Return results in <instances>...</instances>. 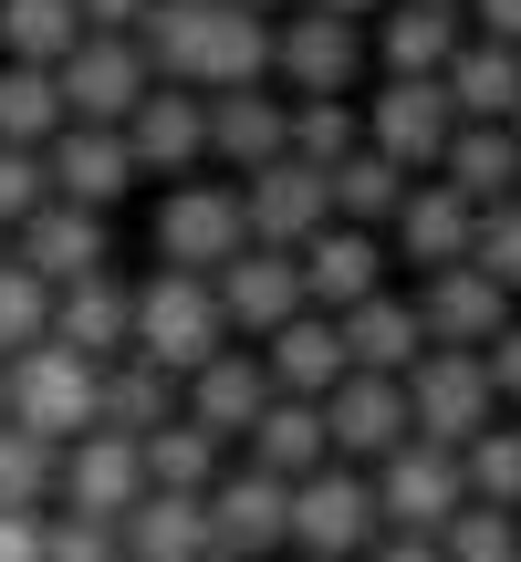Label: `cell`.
<instances>
[{
  "instance_id": "obj_1",
  "label": "cell",
  "mask_w": 521,
  "mask_h": 562,
  "mask_svg": "<svg viewBox=\"0 0 521 562\" xmlns=\"http://www.w3.org/2000/svg\"><path fill=\"white\" fill-rule=\"evenodd\" d=\"M220 344H241L230 334V313H220V281L209 271H146L136 281V344H125V355H146V364H167V375H199L209 355H220Z\"/></svg>"
},
{
  "instance_id": "obj_2",
  "label": "cell",
  "mask_w": 521,
  "mask_h": 562,
  "mask_svg": "<svg viewBox=\"0 0 521 562\" xmlns=\"http://www.w3.org/2000/svg\"><path fill=\"white\" fill-rule=\"evenodd\" d=\"M95 406H104V364L95 355H74V344H21V355H0V417H21L32 438H84L95 427Z\"/></svg>"
},
{
  "instance_id": "obj_3",
  "label": "cell",
  "mask_w": 521,
  "mask_h": 562,
  "mask_svg": "<svg viewBox=\"0 0 521 562\" xmlns=\"http://www.w3.org/2000/svg\"><path fill=\"white\" fill-rule=\"evenodd\" d=\"M271 83L281 94H355L376 83V42H365L355 11H323V0H292L271 32Z\"/></svg>"
},
{
  "instance_id": "obj_4",
  "label": "cell",
  "mask_w": 521,
  "mask_h": 562,
  "mask_svg": "<svg viewBox=\"0 0 521 562\" xmlns=\"http://www.w3.org/2000/svg\"><path fill=\"white\" fill-rule=\"evenodd\" d=\"M146 240H157L167 271H220L230 250L251 240V220H241V178H220V167H199V178H167V188H157V220H146Z\"/></svg>"
},
{
  "instance_id": "obj_5",
  "label": "cell",
  "mask_w": 521,
  "mask_h": 562,
  "mask_svg": "<svg viewBox=\"0 0 521 562\" xmlns=\"http://www.w3.org/2000/svg\"><path fill=\"white\" fill-rule=\"evenodd\" d=\"M448 136H459V104H448L439 74H376L365 83V146L397 157L407 178H428L448 157Z\"/></svg>"
},
{
  "instance_id": "obj_6",
  "label": "cell",
  "mask_w": 521,
  "mask_h": 562,
  "mask_svg": "<svg viewBox=\"0 0 521 562\" xmlns=\"http://www.w3.org/2000/svg\"><path fill=\"white\" fill-rule=\"evenodd\" d=\"M376 531H386L376 469L323 459V469H302V480H292V552H344V562H365V542H376Z\"/></svg>"
},
{
  "instance_id": "obj_7",
  "label": "cell",
  "mask_w": 521,
  "mask_h": 562,
  "mask_svg": "<svg viewBox=\"0 0 521 562\" xmlns=\"http://www.w3.org/2000/svg\"><path fill=\"white\" fill-rule=\"evenodd\" d=\"M407 406H418V438L469 448L490 417H501V385H490V364L469 355V344H428V355L407 364Z\"/></svg>"
},
{
  "instance_id": "obj_8",
  "label": "cell",
  "mask_w": 521,
  "mask_h": 562,
  "mask_svg": "<svg viewBox=\"0 0 521 562\" xmlns=\"http://www.w3.org/2000/svg\"><path fill=\"white\" fill-rule=\"evenodd\" d=\"M209 542L220 552H251V562H281L292 552V480L260 459H230L209 480Z\"/></svg>"
},
{
  "instance_id": "obj_9",
  "label": "cell",
  "mask_w": 521,
  "mask_h": 562,
  "mask_svg": "<svg viewBox=\"0 0 521 562\" xmlns=\"http://www.w3.org/2000/svg\"><path fill=\"white\" fill-rule=\"evenodd\" d=\"M53 83H63V115H84V125H125V115H136V94L157 83V63H146L136 32H84L74 53L53 63Z\"/></svg>"
},
{
  "instance_id": "obj_10",
  "label": "cell",
  "mask_w": 521,
  "mask_h": 562,
  "mask_svg": "<svg viewBox=\"0 0 521 562\" xmlns=\"http://www.w3.org/2000/svg\"><path fill=\"white\" fill-rule=\"evenodd\" d=\"M125 146H136V178H199L209 167V94L157 74L136 94V115H125Z\"/></svg>"
},
{
  "instance_id": "obj_11",
  "label": "cell",
  "mask_w": 521,
  "mask_h": 562,
  "mask_svg": "<svg viewBox=\"0 0 521 562\" xmlns=\"http://www.w3.org/2000/svg\"><path fill=\"white\" fill-rule=\"evenodd\" d=\"M459 501H469L459 448H439V438H397V448L376 459V510H386V531H439Z\"/></svg>"
},
{
  "instance_id": "obj_12",
  "label": "cell",
  "mask_w": 521,
  "mask_h": 562,
  "mask_svg": "<svg viewBox=\"0 0 521 562\" xmlns=\"http://www.w3.org/2000/svg\"><path fill=\"white\" fill-rule=\"evenodd\" d=\"M241 220H251V240H271V250H302L323 220H334V178H323L313 157L241 167Z\"/></svg>"
},
{
  "instance_id": "obj_13",
  "label": "cell",
  "mask_w": 521,
  "mask_h": 562,
  "mask_svg": "<svg viewBox=\"0 0 521 562\" xmlns=\"http://www.w3.org/2000/svg\"><path fill=\"white\" fill-rule=\"evenodd\" d=\"M323 427H334V459L376 469L397 438H418V406H407V375H376V364H344V385L323 396Z\"/></svg>"
},
{
  "instance_id": "obj_14",
  "label": "cell",
  "mask_w": 521,
  "mask_h": 562,
  "mask_svg": "<svg viewBox=\"0 0 521 562\" xmlns=\"http://www.w3.org/2000/svg\"><path fill=\"white\" fill-rule=\"evenodd\" d=\"M292 157V94L281 83H220L209 94V167L241 178V167H271Z\"/></svg>"
},
{
  "instance_id": "obj_15",
  "label": "cell",
  "mask_w": 521,
  "mask_h": 562,
  "mask_svg": "<svg viewBox=\"0 0 521 562\" xmlns=\"http://www.w3.org/2000/svg\"><path fill=\"white\" fill-rule=\"evenodd\" d=\"M53 501L125 521V510L146 501V438H125V427H84V438H63V480H53Z\"/></svg>"
},
{
  "instance_id": "obj_16",
  "label": "cell",
  "mask_w": 521,
  "mask_h": 562,
  "mask_svg": "<svg viewBox=\"0 0 521 562\" xmlns=\"http://www.w3.org/2000/svg\"><path fill=\"white\" fill-rule=\"evenodd\" d=\"M209 281H220V313H230V334H241V344H260L271 323H292L302 302H313V292H302V261H292V250H271V240H241Z\"/></svg>"
},
{
  "instance_id": "obj_17",
  "label": "cell",
  "mask_w": 521,
  "mask_h": 562,
  "mask_svg": "<svg viewBox=\"0 0 521 562\" xmlns=\"http://www.w3.org/2000/svg\"><path fill=\"white\" fill-rule=\"evenodd\" d=\"M521 313V292H501L480 261H448V271H418V323H428V344H469L480 355L490 334Z\"/></svg>"
},
{
  "instance_id": "obj_18",
  "label": "cell",
  "mask_w": 521,
  "mask_h": 562,
  "mask_svg": "<svg viewBox=\"0 0 521 562\" xmlns=\"http://www.w3.org/2000/svg\"><path fill=\"white\" fill-rule=\"evenodd\" d=\"M42 167H53V199H74V209H115L125 188H136L125 125H84V115H63V136L42 146Z\"/></svg>"
},
{
  "instance_id": "obj_19",
  "label": "cell",
  "mask_w": 521,
  "mask_h": 562,
  "mask_svg": "<svg viewBox=\"0 0 521 562\" xmlns=\"http://www.w3.org/2000/svg\"><path fill=\"white\" fill-rule=\"evenodd\" d=\"M469 229H480V209H469L459 188L428 167V178H407L397 220H386V250H397V261H418V271H448V261H469Z\"/></svg>"
},
{
  "instance_id": "obj_20",
  "label": "cell",
  "mask_w": 521,
  "mask_h": 562,
  "mask_svg": "<svg viewBox=\"0 0 521 562\" xmlns=\"http://www.w3.org/2000/svg\"><path fill=\"white\" fill-rule=\"evenodd\" d=\"M271 396H281V385H271V364H260V344H220V355L178 385V406L209 427V438H230V448L251 438V417H260Z\"/></svg>"
},
{
  "instance_id": "obj_21",
  "label": "cell",
  "mask_w": 521,
  "mask_h": 562,
  "mask_svg": "<svg viewBox=\"0 0 521 562\" xmlns=\"http://www.w3.org/2000/svg\"><path fill=\"white\" fill-rule=\"evenodd\" d=\"M292 261H302V292H313L323 313H344V302L386 292V261H397V250H386V229H365V220H323Z\"/></svg>"
},
{
  "instance_id": "obj_22",
  "label": "cell",
  "mask_w": 521,
  "mask_h": 562,
  "mask_svg": "<svg viewBox=\"0 0 521 562\" xmlns=\"http://www.w3.org/2000/svg\"><path fill=\"white\" fill-rule=\"evenodd\" d=\"M365 42H376V74H448V53L469 42V11L459 0H386Z\"/></svg>"
},
{
  "instance_id": "obj_23",
  "label": "cell",
  "mask_w": 521,
  "mask_h": 562,
  "mask_svg": "<svg viewBox=\"0 0 521 562\" xmlns=\"http://www.w3.org/2000/svg\"><path fill=\"white\" fill-rule=\"evenodd\" d=\"M53 344L115 364L125 344H136V281H115V261L84 271V281H63V292H53Z\"/></svg>"
},
{
  "instance_id": "obj_24",
  "label": "cell",
  "mask_w": 521,
  "mask_h": 562,
  "mask_svg": "<svg viewBox=\"0 0 521 562\" xmlns=\"http://www.w3.org/2000/svg\"><path fill=\"white\" fill-rule=\"evenodd\" d=\"M260 364H271L281 396H334L355 355H344V323L323 313V302H302L292 323H271V334H260Z\"/></svg>"
},
{
  "instance_id": "obj_25",
  "label": "cell",
  "mask_w": 521,
  "mask_h": 562,
  "mask_svg": "<svg viewBox=\"0 0 521 562\" xmlns=\"http://www.w3.org/2000/svg\"><path fill=\"white\" fill-rule=\"evenodd\" d=\"M11 250H21V261H32V271H42V281H53V292H63V281L104 271V250H115V240H104V209H74V199H42L32 220L11 229Z\"/></svg>"
},
{
  "instance_id": "obj_26",
  "label": "cell",
  "mask_w": 521,
  "mask_h": 562,
  "mask_svg": "<svg viewBox=\"0 0 521 562\" xmlns=\"http://www.w3.org/2000/svg\"><path fill=\"white\" fill-rule=\"evenodd\" d=\"M125 562H209V490H146L136 510H125Z\"/></svg>"
},
{
  "instance_id": "obj_27",
  "label": "cell",
  "mask_w": 521,
  "mask_h": 562,
  "mask_svg": "<svg viewBox=\"0 0 521 562\" xmlns=\"http://www.w3.org/2000/svg\"><path fill=\"white\" fill-rule=\"evenodd\" d=\"M344 355L355 364H376V375H407V364L428 355V323H418V292H397V281H386V292H365V302H344Z\"/></svg>"
},
{
  "instance_id": "obj_28",
  "label": "cell",
  "mask_w": 521,
  "mask_h": 562,
  "mask_svg": "<svg viewBox=\"0 0 521 562\" xmlns=\"http://www.w3.org/2000/svg\"><path fill=\"white\" fill-rule=\"evenodd\" d=\"M448 104H459L469 125H511V104H521V42H490V32H469L459 53H448Z\"/></svg>"
},
{
  "instance_id": "obj_29",
  "label": "cell",
  "mask_w": 521,
  "mask_h": 562,
  "mask_svg": "<svg viewBox=\"0 0 521 562\" xmlns=\"http://www.w3.org/2000/svg\"><path fill=\"white\" fill-rule=\"evenodd\" d=\"M241 459L281 469V480H302V469H323V459H334V427H323V396H271V406L251 417Z\"/></svg>"
},
{
  "instance_id": "obj_30",
  "label": "cell",
  "mask_w": 521,
  "mask_h": 562,
  "mask_svg": "<svg viewBox=\"0 0 521 562\" xmlns=\"http://www.w3.org/2000/svg\"><path fill=\"white\" fill-rule=\"evenodd\" d=\"M439 178L459 188L469 209H501V199H521V136H511V125H469V115H459V136H448Z\"/></svg>"
},
{
  "instance_id": "obj_31",
  "label": "cell",
  "mask_w": 521,
  "mask_h": 562,
  "mask_svg": "<svg viewBox=\"0 0 521 562\" xmlns=\"http://www.w3.org/2000/svg\"><path fill=\"white\" fill-rule=\"evenodd\" d=\"M271 32H281V11L220 0V21H209V53H199V94H220V83H271Z\"/></svg>"
},
{
  "instance_id": "obj_32",
  "label": "cell",
  "mask_w": 521,
  "mask_h": 562,
  "mask_svg": "<svg viewBox=\"0 0 521 562\" xmlns=\"http://www.w3.org/2000/svg\"><path fill=\"white\" fill-rule=\"evenodd\" d=\"M167 417H178V375H167V364H146V355H115V364H104V406H95V427L146 438V427H167Z\"/></svg>"
},
{
  "instance_id": "obj_33",
  "label": "cell",
  "mask_w": 521,
  "mask_h": 562,
  "mask_svg": "<svg viewBox=\"0 0 521 562\" xmlns=\"http://www.w3.org/2000/svg\"><path fill=\"white\" fill-rule=\"evenodd\" d=\"M230 469V438H209L199 417H167V427H146V490H209Z\"/></svg>"
},
{
  "instance_id": "obj_34",
  "label": "cell",
  "mask_w": 521,
  "mask_h": 562,
  "mask_svg": "<svg viewBox=\"0 0 521 562\" xmlns=\"http://www.w3.org/2000/svg\"><path fill=\"white\" fill-rule=\"evenodd\" d=\"M209 21H220V0H146L136 42H146V63H157L167 83H199V53H209Z\"/></svg>"
},
{
  "instance_id": "obj_35",
  "label": "cell",
  "mask_w": 521,
  "mask_h": 562,
  "mask_svg": "<svg viewBox=\"0 0 521 562\" xmlns=\"http://www.w3.org/2000/svg\"><path fill=\"white\" fill-rule=\"evenodd\" d=\"M0 136H11V146H53L63 136V83H53V63H11V53H0Z\"/></svg>"
},
{
  "instance_id": "obj_36",
  "label": "cell",
  "mask_w": 521,
  "mask_h": 562,
  "mask_svg": "<svg viewBox=\"0 0 521 562\" xmlns=\"http://www.w3.org/2000/svg\"><path fill=\"white\" fill-rule=\"evenodd\" d=\"M84 42V0H0V53L11 63H63Z\"/></svg>"
},
{
  "instance_id": "obj_37",
  "label": "cell",
  "mask_w": 521,
  "mask_h": 562,
  "mask_svg": "<svg viewBox=\"0 0 521 562\" xmlns=\"http://www.w3.org/2000/svg\"><path fill=\"white\" fill-rule=\"evenodd\" d=\"M323 178H334V220H365V229H386V220H397V199H407V167H397V157H376V146L334 157Z\"/></svg>"
},
{
  "instance_id": "obj_38",
  "label": "cell",
  "mask_w": 521,
  "mask_h": 562,
  "mask_svg": "<svg viewBox=\"0 0 521 562\" xmlns=\"http://www.w3.org/2000/svg\"><path fill=\"white\" fill-rule=\"evenodd\" d=\"M53 480H63V448L32 438L21 417H0V510H42V501H53Z\"/></svg>"
},
{
  "instance_id": "obj_39",
  "label": "cell",
  "mask_w": 521,
  "mask_h": 562,
  "mask_svg": "<svg viewBox=\"0 0 521 562\" xmlns=\"http://www.w3.org/2000/svg\"><path fill=\"white\" fill-rule=\"evenodd\" d=\"M355 146H365V104L355 94H292V157L334 167V157H355Z\"/></svg>"
},
{
  "instance_id": "obj_40",
  "label": "cell",
  "mask_w": 521,
  "mask_h": 562,
  "mask_svg": "<svg viewBox=\"0 0 521 562\" xmlns=\"http://www.w3.org/2000/svg\"><path fill=\"white\" fill-rule=\"evenodd\" d=\"M459 480H469V501H511L521 510V417H511V406L459 448Z\"/></svg>"
},
{
  "instance_id": "obj_41",
  "label": "cell",
  "mask_w": 521,
  "mask_h": 562,
  "mask_svg": "<svg viewBox=\"0 0 521 562\" xmlns=\"http://www.w3.org/2000/svg\"><path fill=\"white\" fill-rule=\"evenodd\" d=\"M42 334H53V281L0 240V355H21V344H42Z\"/></svg>"
},
{
  "instance_id": "obj_42",
  "label": "cell",
  "mask_w": 521,
  "mask_h": 562,
  "mask_svg": "<svg viewBox=\"0 0 521 562\" xmlns=\"http://www.w3.org/2000/svg\"><path fill=\"white\" fill-rule=\"evenodd\" d=\"M439 542H448V562H521V510L511 501H459L439 521Z\"/></svg>"
},
{
  "instance_id": "obj_43",
  "label": "cell",
  "mask_w": 521,
  "mask_h": 562,
  "mask_svg": "<svg viewBox=\"0 0 521 562\" xmlns=\"http://www.w3.org/2000/svg\"><path fill=\"white\" fill-rule=\"evenodd\" d=\"M42 562H125V531L104 521V510L53 501V510H42Z\"/></svg>"
},
{
  "instance_id": "obj_44",
  "label": "cell",
  "mask_w": 521,
  "mask_h": 562,
  "mask_svg": "<svg viewBox=\"0 0 521 562\" xmlns=\"http://www.w3.org/2000/svg\"><path fill=\"white\" fill-rule=\"evenodd\" d=\"M42 199H53V167H42V146H11V136H0V240H11V229L32 220Z\"/></svg>"
},
{
  "instance_id": "obj_45",
  "label": "cell",
  "mask_w": 521,
  "mask_h": 562,
  "mask_svg": "<svg viewBox=\"0 0 521 562\" xmlns=\"http://www.w3.org/2000/svg\"><path fill=\"white\" fill-rule=\"evenodd\" d=\"M469 261H480L501 292H521V199H501V209H480V229H469Z\"/></svg>"
},
{
  "instance_id": "obj_46",
  "label": "cell",
  "mask_w": 521,
  "mask_h": 562,
  "mask_svg": "<svg viewBox=\"0 0 521 562\" xmlns=\"http://www.w3.org/2000/svg\"><path fill=\"white\" fill-rule=\"evenodd\" d=\"M480 364H490V385H501V406H511V417H521V313L501 323V334H490L480 344Z\"/></svg>"
},
{
  "instance_id": "obj_47",
  "label": "cell",
  "mask_w": 521,
  "mask_h": 562,
  "mask_svg": "<svg viewBox=\"0 0 521 562\" xmlns=\"http://www.w3.org/2000/svg\"><path fill=\"white\" fill-rule=\"evenodd\" d=\"M365 562H448V542H439V531H376Z\"/></svg>"
},
{
  "instance_id": "obj_48",
  "label": "cell",
  "mask_w": 521,
  "mask_h": 562,
  "mask_svg": "<svg viewBox=\"0 0 521 562\" xmlns=\"http://www.w3.org/2000/svg\"><path fill=\"white\" fill-rule=\"evenodd\" d=\"M42 510H0V562H42Z\"/></svg>"
},
{
  "instance_id": "obj_49",
  "label": "cell",
  "mask_w": 521,
  "mask_h": 562,
  "mask_svg": "<svg viewBox=\"0 0 521 562\" xmlns=\"http://www.w3.org/2000/svg\"><path fill=\"white\" fill-rule=\"evenodd\" d=\"M469 11V32H490V42H521V0H459Z\"/></svg>"
},
{
  "instance_id": "obj_50",
  "label": "cell",
  "mask_w": 521,
  "mask_h": 562,
  "mask_svg": "<svg viewBox=\"0 0 521 562\" xmlns=\"http://www.w3.org/2000/svg\"><path fill=\"white\" fill-rule=\"evenodd\" d=\"M146 0H84V32H136Z\"/></svg>"
},
{
  "instance_id": "obj_51",
  "label": "cell",
  "mask_w": 521,
  "mask_h": 562,
  "mask_svg": "<svg viewBox=\"0 0 521 562\" xmlns=\"http://www.w3.org/2000/svg\"><path fill=\"white\" fill-rule=\"evenodd\" d=\"M323 11H355V21H376V11H386V0H323Z\"/></svg>"
},
{
  "instance_id": "obj_52",
  "label": "cell",
  "mask_w": 521,
  "mask_h": 562,
  "mask_svg": "<svg viewBox=\"0 0 521 562\" xmlns=\"http://www.w3.org/2000/svg\"><path fill=\"white\" fill-rule=\"evenodd\" d=\"M292 562H344V552H292Z\"/></svg>"
},
{
  "instance_id": "obj_53",
  "label": "cell",
  "mask_w": 521,
  "mask_h": 562,
  "mask_svg": "<svg viewBox=\"0 0 521 562\" xmlns=\"http://www.w3.org/2000/svg\"><path fill=\"white\" fill-rule=\"evenodd\" d=\"M251 11H292V0H251Z\"/></svg>"
},
{
  "instance_id": "obj_54",
  "label": "cell",
  "mask_w": 521,
  "mask_h": 562,
  "mask_svg": "<svg viewBox=\"0 0 521 562\" xmlns=\"http://www.w3.org/2000/svg\"><path fill=\"white\" fill-rule=\"evenodd\" d=\"M209 562H251V552H209Z\"/></svg>"
},
{
  "instance_id": "obj_55",
  "label": "cell",
  "mask_w": 521,
  "mask_h": 562,
  "mask_svg": "<svg viewBox=\"0 0 521 562\" xmlns=\"http://www.w3.org/2000/svg\"><path fill=\"white\" fill-rule=\"evenodd\" d=\"M511 136H521V104H511Z\"/></svg>"
}]
</instances>
